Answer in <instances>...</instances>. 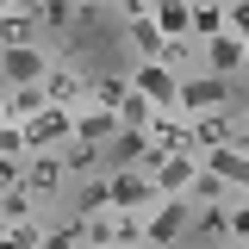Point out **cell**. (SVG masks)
<instances>
[{
    "label": "cell",
    "instance_id": "6da1fadb",
    "mask_svg": "<svg viewBox=\"0 0 249 249\" xmlns=\"http://www.w3.org/2000/svg\"><path fill=\"white\" fill-rule=\"evenodd\" d=\"M193 193H162L150 212H143V243H156V249H168V243H181L187 237V224H193Z\"/></svg>",
    "mask_w": 249,
    "mask_h": 249
},
{
    "label": "cell",
    "instance_id": "7a4b0ae2",
    "mask_svg": "<svg viewBox=\"0 0 249 249\" xmlns=\"http://www.w3.org/2000/svg\"><path fill=\"white\" fill-rule=\"evenodd\" d=\"M75 119H81V106H62V100H50L37 119H25V137L31 150H62L69 137H75Z\"/></svg>",
    "mask_w": 249,
    "mask_h": 249
},
{
    "label": "cell",
    "instance_id": "3957f363",
    "mask_svg": "<svg viewBox=\"0 0 249 249\" xmlns=\"http://www.w3.org/2000/svg\"><path fill=\"white\" fill-rule=\"evenodd\" d=\"M106 181H112V206H124V212H150L162 199V187H156L150 168H112Z\"/></svg>",
    "mask_w": 249,
    "mask_h": 249
},
{
    "label": "cell",
    "instance_id": "277c9868",
    "mask_svg": "<svg viewBox=\"0 0 249 249\" xmlns=\"http://www.w3.org/2000/svg\"><path fill=\"white\" fill-rule=\"evenodd\" d=\"M131 81H137V88L150 93V100L162 106V112H168V106H181V75H175V69H168L162 56H143L137 69H131Z\"/></svg>",
    "mask_w": 249,
    "mask_h": 249
},
{
    "label": "cell",
    "instance_id": "5b68a950",
    "mask_svg": "<svg viewBox=\"0 0 249 249\" xmlns=\"http://www.w3.org/2000/svg\"><path fill=\"white\" fill-rule=\"evenodd\" d=\"M0 75H6V88L44 81V75H50V56H44L37 44H6V50H0Z\"/></svg>",
    "mask_w": 249,
    "mask_h": 249
},
{
    "label": "cell",
    "instance_id": "8992f818",
    "mask_svg": "<svg viewBox=\"0 0 249 249\" xmlns=\"http://www.w3.org/2000/svg\"><path fill=\"white\" fill-rule=\"evenodd\" d=\"M119 131H124L119 106H100V100H88V106H81V119H75V137H81V143H100V150H106Z\"/></svg>",
    "mask_w": 249,
    "mask_h": 249
},
{
    "label": "cell",
    "instance_id": "52a82bcc",
    "mask_svg": "<svg viewBox=\"0 0 249 249\" xmlns=\"http://www.w3.org/2000/svg\"><path fill=\"white\" fill-rule=\"evenodd\" d=\"M156 175V187L162 193H193V175H199V150H168L162 162L150 168Z\"/></svg>",
    "mask_w": 249,
    "mask_h": 249
},
{
    "label": "cell",
    "instance_id": "ba28073f",
    "mask_svg": "<svg viewBox=\"0 0 249 249\" xmlns=\"http://www.w3.org/2000/svg\"><path fill=\"white\" fill-rule=\"evenodd\" d=\"M206 69H212V75H243V69H249V44L237 37V31L206 37Z\"/></svg>",
    "mask_w": 249,
    "mask_h": 249
},
{
    "label": "cell",
    "instance_id": "9c48e42d",
    "mask_svg": "<svg viewBox=\"0 0 249 249\" xmlns=\"http://www.w3.org/2000/svg\"><path fill=\"white\" fill-rule=\"evenodd\" d=\"M44 88H50V100H62V106H88V88H93V75H81L75 62H50Z\"/></svg>",
    "mask_w": 249,
    "mask_h": 249
},
{
    "label": "cell",
    "instance_id": "30bf717a",
    "mask_svg": "<svg viewBox=\"0 0 249 249\" xmlns=\"http://www.w3.org/2000/svg\"><path fill=\"white\" fill-rule=\"evenodd\" d=\"M224 81L231 75H181V112H212V106H224Z\"/></svg>",
    "mask_w": 249,
    "mask_h": 249
},
{
    "label": "cell",
    "instance_id": "8fae6325",
    "mask_svg": "<svg viewBox=\"0 0 249 249\" xmlns=\"http://www.w3.org/2000/svg\"><path fill=\"white\" fill-rule=\"evenodd\" d=\"M199 162H206L212 175H224L237 193L249 187V150H243V143H218V150H199Z\"/></svg>",
    "mask_w": 249,
    "mask_h": 249
},
{
    "label": "cell",
    "instance_id": "7c38bea8",
    "mask_svg": "<svg viewBox=\"0 0 249 249\" xmlns=\"http://www.w3.org/2000/svg\"><path fill=\"white\" fill-rule=\"evenodd\" d=\"M150 137L162 143V150H193V112H181V106H168V112H156Z\"/></svg>",
    "mask_w": 249,
    "mask_h": 249
},
{
    "label": "cell",
    "instance_id": "4fadbf2b",
    "mask_svg": "<svg viewBox=\"0 0 249 249\" xmlns=\"http://www.w3.org/2000/svg\"><path fill=\"white\" fill-rule=\"evenodd\" d=\"M62 175H69L62 150H31V162H25V181H31V193H56V187H62Z\"/></svg>",
    "mask_w": 249,
    "mask_h": 249
},
{
    "label": "cell",
    "instance_id": "5bb4252c",
    "mask_svg": "<svg viewBox=\"0 0 249 249\" xmlns=\"http://www.w3.org/2000/svg\"><path fill=\"white\" fill-rule=\"evenodd\" d=\"M44 106H50V88H44V81H19V88H6V119H37V112H44Z\"/></svg>",
    "mask_w": 249,
    "mask_h": 249
},
{
    "label": "cell",
    "instance_id": "9a60e30c",
    "mask_svg": "<svg viewBox=\"0 0 249 249\" xmlns=\"http://www.w3.org/2000/svg\"><path fill=\"white\" fill-rule=\"evenodd\" d=\"M124 37H131V50H137V62H143V56H162V50H168V31L156 25L150 13H143V19H124Z\"/></svg>",
    "mask_w": 249,
    "mask_h": 249
},
{
    "label": "cell",
    "instance_id": "2e32d148",
    "mask_svg": "<svg viewBox=\"0 0 249 249\" xmlns=\"http://www.w3.org/2000/svg\"><path fill=\"white\" fill-rule=\"evenodd\" d=\"M150 19L168 31V37H181V31H193V0H156Z\"/></svg>",
    "mask_w": 249,
    "mask_h": 249
},
{
    "label": "cell",
    "instance_id": "e0dca14e",
    "mask_svg": "<svg viewBox=\"0 0 249 249\" xmlns=\"http://www.w3.org/2000/svg\"><path fill=\"white\" fill-rule=\"evenodd\" d=\"M156 112H162V106H156L150 93L131 81V93H124V106H119V119H124V124H137V131H150V124H156Z\"/></svg>",
    "mask_w": 249,
    "mask_h": 249
},
{
    "label": "cell",
    "instance_id": "ac0fdd59",
    "mask_svg": "<svg viewBox=\"0 0 249 249\" xmlns=\"http://www.w3.org/2000/svg\"><path fill=\"white\" fill-rule=\"evenodd\" d=\"M31 206H37L31 181H6V193H0V218H6V224H19V218H31Z\"/></svg>",
    "mask_w": 249,
    "mask_h": 249
},
{
    "label": "cell",
    "instance_id": "d6986e66",
    "mask_svg": "<svg viewBox=\"0 0 249 249\" xmlns=\"http://www.w3.org/2000/svg\"><path fill=\"white\" fill-rule=\"evenodd\" d=\"M206 199H237V187L224 181V175H212V168L199 162V175H193V206H206Z\"/></svg>",
    "mask_w": 249,
    "mask_h": 249
},
{
    "label": "cell",
    "instance_id": "ffe728a7",
    "mask_svg": "<svg viewBox=\"0 0 249 249\" xmlns=\"http://www.w3.org/2000/svg\"><path fill=\"white\" fill-rule=\"evenodd\" d=\"M224 25V0H193V37H218Z\"/></svg>",
    "mask_w": 249,
    "mask_h": 249
},
{
    "label": "cell",
    "instance_id": "44dd1931",
    "mask_svg": "<svg viewBox=\"0 0 249 249\" xmlns=\"http://www.w3.org/2000/svg\"><path fill=\"white\" fill-rule=\"evenodd\" d=\"M206 56V37H193V31H181V37H168V50H162V62L168 69H187V62Z\"/></svg>",
    "mask_w": 249,
    "mask_h": 249
},
{
    "label": "cell",
    "instance_id": "7402d4cb",
    "mask_svg": "<svg viewBox=\"0 0 249 249\" xmlns=\"http://www.w3.org/2000/svg\"><path fill=\"white\" fill-rule=\"evenodd\" d=\"M124 93H131V75H93L88 100H100V106H124Z\"/></svg>",
    "mask_w": 249,
    "mask_h": 249
},
{
    "label": "cell",
    "instance_id": "603a6c76",
    "mask_svg": "<svg viewBox=\"0 0 249 249\" xmlns=\"http://www.w3.org/2000/svg\"><path fill=\"white\" fill-rule=\"evenodd\" d=\"M44 243H50V249H81V243H88V218L75 212L69 224H56V231H44Z\"/></svg>",
    "mask_w": 249,
    "mask_h": 249
},
{
    "label": "cell",
    "instance_id": "cb8c5ba5",
    "mask_svg": "<svg viewBox=\"0 0 249 249\" xmlns=\"http://www.w3.org/2000/svg\"><path fill=\"white\" fill-rule=\"evenodd\" d=\"M62 162H69V175H88L93 162H100V143H81V137H69V143H62Z\"/></svg>",
    "mask_w": 249,
    "mask_h": 249
},
{
    "label": "cell",
    "instance_id": "d4e9b609",
    "mask_svg": "<svg viewBox=\"0 0 249 249\" xmlns=\"http://www.w3.org/2000/svg\"><path fill=\"white\" fill-rule=\"evenodd\" d=\"M224 243H249V193L231 199V231H224Z\"/></svg>",
    "mask_w": 249,
    "mask_h": 249
},
{
    "label": "cell",
    "instance_id": "484cf974",
    "mask_svg": "<svg viewBox=\"0 0 249 249\" xmlns=\"http://www.w3.org/2000/svg\"><path fill=\"white\" fill-rule=\"evenodd\" d=\"M106 206H112V181H88V187H81V218L106 212Z\"/></svg>",
    "mask_w": 249,
    "mask_h": 249
},
{
    "label": "cell",
    "instance_id": "4316f807",
    "mask_svg": "<svg viewBox=\"0 0 249 249\" xmlns=\"http://www.w3.org/2000/svg\"><path fill=\"white\" fill-rule=\"evenodd\" d=\"M6 243H13V249H31V243H44L37 218H19V224H6Z\"/></svg>",
    "mask_w": 249,
    "mask_h": 249
},
{
    "label": "cell",
    "instance_id": "83f0119b",
    "mask_svg": "<svg viewBox=\"0 0 249 249\" xmlns=\"http://www.w3.org/2000/svg\"><path fill=\"white\" fill-rule=\"evenodd\" d=\"M224 25H231V31L249 44V0H224Z\"/></svg>",
    "mask_w": 249,
    "mask_h": 249
},
{
    "label": "cell",
    "instance_id": "f1b7e54d",
    "mask_svg": "<svg viewBox=\"0 0 249 249\" xmlns=\"http://www.w3.org/2000/svg\"><path fill=\"white\" fill-rule=\"evenodd\" d=\"M69 13H75V0H50L44 6V25H69Z\"/></svg>",
    "mask_w": 249,
    "mask_h": 249
},
{
    "label": "cell",
    "instance_id": "f546056e",
    "mask_svg": "<svg viewBox=\"0 0 249 249\" xmlns=\"http://www.w3.org/2000/svg\"><path fill=\"white\" fill-rule=\"evenodd\" d=\"M124 6V19H143V13H156V0H119Z\"/></svg>",
    "mask_w": 249,
    "mask_h": 249
},
{
    "label": "cell",
    "instance_id": "4dcf8cb0",
    "mask_svg": "<svg viewBox=\"0 0 249 249\" xmlns=\"http://www.w3.org/2000/svg\"><path fill=\"white\" fill-rule=\"evenodd\" d=\"M243 124H249V112H243Z\"/></svg>",
    "mask_w": 249,
    "mask_h": 249
}]
</instances>
